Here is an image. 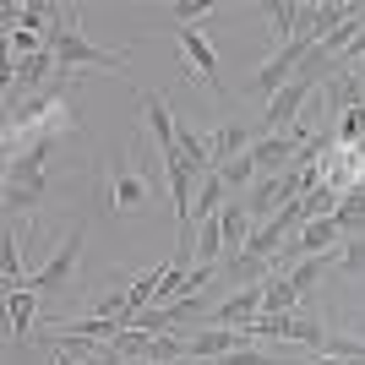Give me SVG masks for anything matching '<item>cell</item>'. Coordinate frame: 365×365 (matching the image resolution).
<instances>
[{
    "mask_svg": "<svg viewBox=\"0 0 365 365\" xmlns=\"http://www.w3.org/2000/svg\"><path fill=\"white\" fill-rule=\"evenodd\" d=\"M278 338H284V344H305V349L322 354L327 327H322V317H311V311H289V317H284V327H278Z\"/></svg>",
    "mask_w": 365,
    "mask_h": 365,
    "instance_id": "9",
    "label": "cell"
},
{
    "mask_svg": "<svg viewBox=\"0 0 365 365\" xmlns=\"http://www.w3.org/2000/svg\"><path fill=\"white\" fill-rule=\"evenodd\" d=\"M338 273H365V235L338 245Z\"/></svg>",
    "mask_w": 365,
    "mask_h": 365,
    "instance_id": "21",
    "label": "cell"
},
{
    "mask_svg": "<svg viewBox=\"0 0 365 365\" xmlns=\"http://www.w3.org/2000/svg\"><path fill=\"white\" fill-rule=\"evenodd\" d=\"M148 175L142 169H131V153H120L115 164H109V207L115 213H131V207H142L148 202Z\"/></svg>",
    "mask_w": 365,
    "mask_h": 365,
    "instance_id": "5",
    "label": "cell"
},
{
    "mask_svg": "<svg viewBox=\"0 0 365 365\" xmlns=\"http://www.w3.org/2000/svg\"><path fill=\"white\" fill-rule=\"evenodd\" d=\"M213 175L224 180V191H229V197H245V191H251V185L262 180V169H257V158H251V153H240V158H229V164H218Z\"/></svg>",
    "mask_w": 365,
    "mask_h": 365,
    "instance_id": "13",
    "label": "cell"
},
{
    "mask_svg": "<svg viewBox=\"0 0 365 365\" xmlns=\"http://www.w3.org/2000/svg\"><path fill=\"white\" fill-rule=\"evenodd\" d=\"M262 311H267V317H289V311H300V294H294V284L284 273H273L267 284H262Z\"/></svg>",
    "mask_w": 365,
    "mask_h": 365,
    "instance_id": "16",
    "label": "cell"
},
{
    "mask_svg": "<svg viewBox=\"0 0 365 365\" xmlns=\"http://www.w3.org/2000/svg\"><path fill=\"white\" fill-rule=\"evenodd\" d=\"M262 11H267V28H273V38H278V44H289L294 33L305 28V11H311V6H300V0H267Z\"/></svg>",
    "mask_w": 365,
    "mask_h": 365,
    "instance_id": "10",
    "label": "cell"
},
{
    "mask_svg": "<svg viewBox=\"0 0 365 365\" xmlns=\"http://www.w3.org/2000/svg\"><path fill=\"white\" fill-rule=\"evenodd\" d=\"M191 257H197V267H218V257H229V245H224V224H218V218L197 224V245H191Z\"/></svg>",
    "mask_w": 365,
    "mask_h": 365,
    "instance_id": "15",
    "label": "cell"
},
{
    "mask_svg": "<svg viewBox=\"0 0 365 365\" xmlns=\"http://www.w3.org/2000/svg\"><path fill=\"white\" fill-rule=\"evenodd\" d=\"M175 153H180L185 164L197 169L202 180H207V175L218 169V164H213V148H207V137H202V131H191V125H180V142H175Z\"/></svg>",
    "mask_w": 365,
    "mask_h": 365,
    "instance_id": "14",
    "label": "cell"
},
{
    "mask_svg": "<svg viewBox=\"0 0 365 365\" xmlns=\"http://www.w3.org/2000/svg\"><path fill=\"white\" fill-rule=\"evenodd\" d=\"M257 317H262V284H245V289H235L229 300H218L213 317L202 322V327H251Z\"/></svg>",
    "mask_w": 365,
    "mask_h": 365,
    "instance_id": "6",
    "label": "cell"
},
{
    "mask_svg": "<svg viewBox=\"0 0 365 365\" xmlns=\"http://www.w3.org/2000/svg\"><path fill=\"white\" fill-rule=\"evenodd\" d=\"M224 202H229L224 180H218V175H207V180H202V191H197V224L218 218V213H224Z\"/></svg>",
    "mask_w": 365,
    "mask_h": 365,
    "instance_id": "19",
    "label": "cell"
},
{
    "mask_svg": "<svg viewBox=\"0 0 365 365\" xmlns=\"http://www.w3.org/2000/svg\"><path fill=\"white\" fill-rule=\"evenodd\" d=\"M44 153L49 148H28L16 153V158H6V224H28L33 207H38V197H44Z\"/></svg>",
    "mask_w": 365,
    "mask_h": 365,
    "instance_id": "2",
    "label": "cell"
},
{
    "mask_svg": "<svg viewBox=\"0 0 365 365\" xmlns=\"http://www.w3.org/2000/svg\"><path fill=\"white\" fill-rule=\"evenodd\" d=\"M142 120H148V131H153V148H158V158H169V153H175V142H180V120L169 115V98H158V93H142Z\"/></svg>",
    "mask_w": 365,
    "mask_h": 365,
    "instance_id": "8",
    "label": "cell"
},
{
    "mask_svg": "<svg viewBox=\"0 0 365 365\" xmlns=\"http://www.w3.org/2000/svg\"><path fill=\"white\" fill-rule=\"evenodd\" d=\"M49 49H55V61H61V71H82V66H125V49H98L82 33V11L76 6H66L61 16H55V28H49V38H44Z\"/></svg>",
    "mask_w": 365,
    "mask_h": 365,
    "instance_id": "1",
    "label": "cell"
},
{
    "mask_svg": "<svg viewBox=\"0 0 365 365\" xmlns=\"http://www.w3.org/2000/svg\"><path fill=\"white\" fill-rule=\"evenodd\" d=\"M338 229H344V240H354V235H365V191H349V197L338 202Z\"/></svg>",
    "mask_w": 365,
    "mask_h": 365,
    "instance_id": "18",
    "label": "cell"
},
{
    "mask_svg": "<svg viewBox=\"0 0 365 365\" xmlns=\"http://www.w3.org/2000/svg\"><path fill=\"white\" fill-rule=\"evenodd\" d=\"M207 148H213V164H229V158H240V153L257 148V131H245V125H218L213 137H207Z\"/></svg>",
    "mask_w": 365,
    "mask_h": 365,
    "instance_id": "11",
    "label": "cell"
},
{
    "mask_svg": "<svg viewBox=\"0 0 365 365\" xmlns=\"http://www.w3.org/2000/svg\"><path fill=\"white\" fill-rule=\"evenodd\" d=\"M245 344H251L245 327H197V333H191V360L213 365V360H224V354L245 349Z\"/></svg>",
    "mask_w": 365,
    "mask_h": 365,
    "instance_id": "7",
    "label": "cell"
},
{
    "mask_svg": "<svg viewBox=\"0 0 365 365\" xmlns=\"http://www.w3.org/2000/svg\"><path fill=\"white\" fill-rule=\"evenodd\" d=\"M6 311H11V338L33 333V317H38V289L22 284V289H6Z\"/></svg>",
    "mask_w": 365,
    "mask_h": 365,
    "instance_id": "12",
    "label": "cell"
},
{
    "mask_svg": "<svg viewBox=\"0 0 365 365\" xmlns=\"http://www.w3.org/2000/svg\"><path fill=\"white\" fill-rule=\"evenodd\" d=\"M224 273H229V278H235V284L245 289V284H267V278H273L278 267H273L267 257H245V251H240V257H224Z\"/></svg>",
    "mask_w": 365,
    "mask_h": 365,
    "instance_id": "17",
    "label": "cell"
},
{
    "mask_svg": "<svg viewBox=\"0 0 365 365\" xmlns=\"http://www.w3.org/2000/svg\"><path fill=\"white\" fill-rule=\"evenodd\" d=\"M338 202H344V197H338L333 185L322 180V185H311V191L300 197V207H305V218H333V213H338Z\"/></svg>",
    "mask_w": 365,
    "mask_h": 365,
    "instance_id": "20",
    "label": "cell"
},
{
    "mask_svg": "<svg viewBox=\"0 0 365 365\" xmlns=\"http://www.w3.org/2000/svg\"><path fill=\"white\" fill-rule=\"evenodd\" d=\"M82 240H88L82 229H76V235H66V245H61V251H55V257H49L44 267H38V273L28 278L33 289H38V300H44V294H61V289H71L76 262H82Z\"/></svg>",
    "mask_w": 365,
    "mask_h": 365,
    "instance_id": "4",
    "label": "cell"
},
{
    "mask_svg": "<svg viewBox=\"0 0 365 365\" xmlns=\"http://www.w3.org/2000/svg\"><path fill=\"white\" fill-rule=\"evenodd\" d=\"M175 44H180V55H185V76H191V82H207L218 98H229L224 76H218V55H213V44H207V33H202V28H175Z\"/></svg>",
    "mask_w": 365,
    "mask_h": 365,
    "instance_id": "3",
    "label": "cell"
}]
</instances>
